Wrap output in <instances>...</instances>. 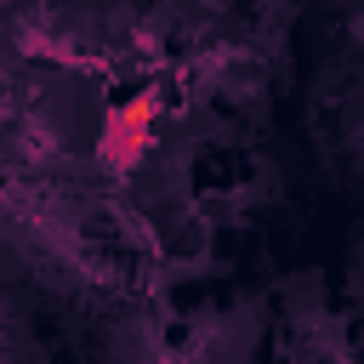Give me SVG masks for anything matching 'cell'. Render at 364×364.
<instances>
[{"label": "cell", "instance_id": "obj_1", "mask_svg": "<svg viewBox=\"0 0 364 364\" xmlns=\"http://www.w3.org/2000/svg\"><path fill=\"white\" fill-rule=\"evenodd\" d=\"M0 245H11L57 290L102 296L119 284V262L91 205L57 171H34L0 154Z\"/></svg>", "mask_w": 364, "mask_h": 364}, {"label": "cell", "instance_id": "obj_4", "mask_svg": "<svg viewBox=\"0 0 364 364\" xmlns=\"http://www.w3.org/2000/svg\"><path fill=\"white\" fill-rule=\"evenodd\" d=\"M6 358H40V341L28 330V313L23 301L11 296V284H0V364Z\"/></svg>", "mask_w": 364, "mask_h": 364}, {"label": "cell", "instance_id": "obj_2", "mask_svg": "<svg viewBox=\"0 0 364 364\" xmlns=\"http://www.w3.org/2000/svg\"><path fill=\"white\" fill-rule=\"evenodd\" d=\"M85 97L40 57L0 40V154L34 171L68 176L85 154Z\"/></svg>", "mask_w": 364, "mask_h": 364}, {"label": "cell", "instance_id": "obj_3", "mask_svg": "<svg viewBox=\"0 0 364 364\" xmlns=\"http://www.w3.org/2000/svg\"><path fill=\"white\" fill-rule=\"evenodd\" d=\"M0 40L51 68H108L131 46L119 11L91 0H0Z\"/></svg>", "mask_w": 364, "mask_h": 364}]
</instances>
